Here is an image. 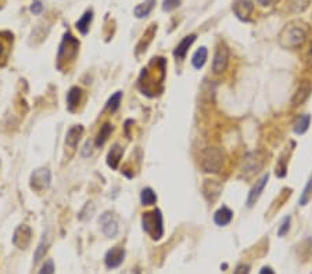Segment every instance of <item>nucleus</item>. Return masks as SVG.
<instances>
[{"label":"nucleus","instance_id":"nucleus-4","mask_svg":"<svg viewBox=\"0 0 312 274\" xmlns=\"http://www.w3.org/2000/svg\"><path fill=\"white\" fill-rule=\"evenodd\" d=\"M78 47L79 42L77 39L74 38L72 35L67 33L64 39H62L61 45H60V50H58V67L61 65L62 61H72L75 57H77V53H78Z\"/></svg>","mask_w":312,"mask_h":274},{"label":"nucleus","instance_id":"nucleus-37","mask_svg":"<svg viewBox=\"0 0 312 274\" xmlns=\"http://www.w3.org/2000/svg\"><path fill=\"white\" fill-rule=\"evenodd\" d=\"M259 274H275V272H273L271 267H262Z\"/></svg>","mask_w":312,"mask_h":274},{"label":"nucleus","instance_id":"nucleus-16","mask_svg":"<svg viewBox=\"0 0 312 274\" xmlns=\"http://www.w3.org/2000/svg\"><path fill=\"white\" fill-rule=\"evenodd\" d=\"M82 133H84V126H81V125L70 128L67 132V137H65V144L75 148L78 145L81 137H82Z\"/></svg>","mask_w":312,"mask_h":274},{"label":"nucleus","instance_id":"nucleus-33","mask_svg":"<svg viewBox=\"0 0 312 274\" xmlns=\"http://www.w3.org/2000/svg\"><path fill=\"white\" fill-rule=\"evenodd\" d=\"M233 274H250V266L249 265H239L236 267Z\"/></svg>","mask_w":312,"mask_h":274},{"label":"nucleus","instance_id":"nucleus-24","mask_svg":"<svg viewBox=\"0 0 312 274\" xmlns=\"http://www.w3.org/2000/svg\"><path fill=\"white\" fill-rule=\"evenodd\" d=\"M113 133V126L110 123H104L102 126L100 132L97 133V137H96V145L97 147H102L107 140H109L110 135Z\"/></svg>","mask_w":312,"mask_h":274},{"label":"nucleus","instance_id":"nucleus-9","mask_svg":"<svg viewBox=\"0 0 312 274\" xmlns=\"http://www.w3.org/2000/svg\"><path fill=\"white\" fill-rule=\"evenodd\" d=\"M125 258V249L122 247H114L111 248L107 253H106V258H104V262H106V266L109 269H117L122 265Z\"/></svg>","mask_w":312,"mask_h":274},{"label":"nucleus","instance_id":"nucleus-25","mask_svg":"<svg viewBox=\"0 0 312 274\" xmlns=\"http://www.w3.org/2000/svg\"><path fill=\"white\" fill-rule=\"evenodd\" d=\"M141 201L143 205H153V204H156V201H157L156 192L151 190L150 187H147V189H143L141 194Z\"/></svg>","mask_w":312,"mask_h":274},{"label":"nucleus","instance_id":"nucleus-11","mask_svg":"<svg viewBox=\"0 0 312 274\" xmlns=\"http://www.w3.org/2000/svg\"><path fill=\"white\" fill-rule=\"evenodd\" d=\"M253 8H254V4L251 0H236V3L233 4L234 14L243 21L249 20V17L253 13Z\"/></svg>","mask_w":312,"mask_h":274},{"label":"nucleus","instance_id":"nucleus-23","mask_svg":"<svg viewBox=\"0 0 312 274\" xmlns=\"http://www.w3.org/2000/svg\"><path fill=\"white\" fill-rule=\"evenodd\" d=\"M310 122H311V116L310 115H303V116L297 118V121L294 122V132H296L297 135H304L305 132L308 130Z\"/></svg>","mask_w":312,"mask_h":274},{"label":"nucleus","instance_id":"nucleus-35","mask_svg":"<svg viewBox=\"0 0 312 274\" xmlns=\"http://www.w3.org/2000/svg\"><path fill=\"white\" fill-rule=\"evenodd\" d=\"M307 65L312 68V42L310 45V49H308V53H307Z\"/></svg>","mask_w":312,"mask_h":274},{"label":"nucleus","instance_id":"nucleus-27","mask_svg":"<svg viewBox=\"0 0 312 274\" xmlns=\"http://www.w3.org/2000/svg\"><path fill=\"white\" fill-rule=\"evenodd\" d=\"M312 197V176L310 177V180L307 183V186H305V189L303 190V194H301V197H300V205H307L308 204V201L311 199Z\"/></svg>","mask_w":312,"mask_h":274},{"label":"nucleus","instance_id":"nucleus-38","mask_svg":"<svg viewBox=\"0 0 312 274\" xmlns=\"http://www.w3.org/2000/svg\"><path fill=\"white\" fill-rule=\"evenodd\" d=\"M7 47V45L4 43L3 39H0V57H3V53H4V49Z\"/></svg>","mask_w":312,"mask_h":274},{"label":"nucleus","instance_id":"nucleus-7","mask_svg":"<svg viewBox=\"0 0 312 274\" xmlns=\"http://www.w3.org/2000/svg\"><path fill=\"white\" fill-rule=\"evenodd\" d=\"M31 228L23 224V226L16 228L14 236H13V244L16 245L17 248H20V249H27L29 247V244H31Z\"/></svg>","mask_w":312,"mask_h":274},{"label":"nucleus","instance_id":"nucleus-17","mask_svg":"<svg viewBox=\"0 0 312 274\" xmlns=\"http://www.w3.org/2000/svg\"><path fill=\"white\" fill-rule=\"evenodd\" d=\"M233 219V212L227 208V206H222L214 215V221L218 226H227Z\"/></svg>","mask_w":312,"mask_h":274},{"label":"nucleus","instance_id":"nucleus-34","mask_svg":"<svg viewBox=\"0 0 312 274\" xmlns=\"http://www.w3.org/2000/svg\"><path fill=\"white\" fill-rule=\"evenodd\" d=\"M92 154V143L90 141H86L85 145H84V150H82V157H89Z\"/></svg>","mask_w":312,"mask_h":274},{"label":"nucleus","instance_id":"nucleus-30","mask_svg":"<svg viewBox=\"0 0 312 274\" xmlns=\"http://www.w3.org/2000/svg\"><path fill=\"white\" fill-rule=\"evenodd\" d=\"M180 6V0H164L163 3V10L164 11H172Z\"/></svg>","mask_w":312,"mask_h":274},{"label":"nucleus","instance_id":"nucleus-5","mask_svg":"<svg viewBox=\"0 0 312 274\" xmlns=\"http://www.w3.org/2000/svg\"><path fill=\"white\" fill-rule=\"evenodd\" d=\"M264 166V158L262 155L258 151L249 152L244 160H243L242 170L243 173H246L247 176L254 175V173H258L261 169Z\"/></svg>","mask_w":312,"mask_h":274},{"label":"nucleus","instance_id":"nucleus-31","mask_svg":"<svg viewBox=\"0 0 312 274\" xmlns=\"http://www.w3.org/2000/svg\"><path fill=\"white\" fill-rule=\"evenodd\" d=\"M289 228H290V218H284L283 221H282L281 227H279V230H278V236L283 237L284 234H287V233H289Z\"/></svg>","mask_w":312,"mask_h":274},{"label":"nucleus","instance_id":"nucleus-22","mask_svg":"<svg viewBox=\"0 0 312 274\" xmlns=\"http://www.w3.org/2000/svg\"><path fill=\"white\" fill-rule=\"evenodd\" d=\"M207 55H208L207 49H205V47H200V49L193 54V57H192V64H193V67H195L196 69L203 68L205 61H207Z\"/></svg>","mask_w":312,"mask_h":274},{"label":"nucleus","instance_id":"nucleus-36","mask_svg":"<svg viewBox=\"0 0 312 274\" xmlns=\"http://www.w3.org/2000/svg\"><path fill=\"white\" fill-rule=\"evenodd\" d=\"M276 1H278V0H258V3H259L261 6H272Z\"/></svg>","mask_w":312,"mask_h":274},{"label":"nucleus","instance_id":"nucleus-13","mask_svg":"<svg viewBox=\"0 0 312 274\" xmlns=\"http://www.w3.org/2000/svg\"><path fill=\"white\" fill-rule=\"evenodd\" d=\"M221 190H222V187H221V184L218 182H215V180H205L204 182L203 194L204 197L207 198L208 201H211V202L215 201L219 197Z\"/></svg>","mask_w":312,"mask_h":274},{"label":"nucleus","instance_id":"nucleus-3","mask_svg":"<svg viewBox=\"0 0 312 274\" xmlns=\"http://www.w3.org/2000/svg\"><path fill=\"white\" fill-rule=\"evenodd\" d=\"M224 164L222 154L215 147L204 148L200 157V165L205 173H218Z\"/></svg>","mask_w":312,"mask_h":274},{"label":"nucleus","instance_id":"nucleus-20","mask_svg":"<svg viewBox=\"0 0 312 274\" xmlns=\"http://www.w3.org/2000/svg\"><path fill=\"white\" fill-rule=\"evenodd\" d=\"M154 6H156V0H146L144 3L136 6L133 13H135V15H136L138 18H143V17H147V15L153 11Z\"/></svg>","mask_w":312,"mask_h":274},{"label":"nucleus","instance_id":"nucleus-1","mask_svg":"<svg viewBox=\"0 0 312 274\" xmlns=\"http://www.w3.org/2000/svg\"><path fill=\"white\" fill-rule=\"evenodd\" d=\"M307 35H308L307 25H304L303 23H297V21L290 23L281 32L279 43L284 49H297V47L303 46L307 39Z\"/></svg>","mask_w":312,"mask_h":274},{"label":"nucleus","instance_id":"nucleus-2","mask_svg":"<svg viewBox=\"0 0 312 274\" xmlns=\"http://www.w3.org/2000/svg\"><path fill=\"white\" fill-rule=\"evenodd\" d=\"M142 227L144 230V233H147L153 240H156V241L160 240L164 234V223H163L161 212L156 209V211H151V212L143 213Z\"/></svg>","mask_w":312,"mask_h":274},{"label":"nucleus","instance_id":"nucleus-21","mask_svg":"<svg viewBox=\"0 0 312 274\" xmlns=\"http://www.w3.org/2000/svg\"><path fill=\"white\" fill-rule=\"evenodd\" d=\"M93 20V11L92 10H87L85 14L82 15V18L77 23V29L82 33V35H86L89 32V27H90V23Z\"/></svg>","mask_w":312,"mask_h":274},{"label":"nucleus","instance_id":"nucleus-8","mask_svg":"<svg viewBox=\"0 0 312 274\" xmlns=\"http://www.w3.org/2000/svg\"><path fill=\"white\" fill-rule=\"evenodd\" d=\"M99 223L102 224L103 233L109 237V238H114V237L117 236L118 223L117 220L114 219L113 213H110V212L103 213L102 216H100V219H99Z\"/></svg>","mask_w":312,"mask_h":274},{"label":"nucleus","instance_id":"nucleus-10","mask_svg":"<svg viewBox=\"0 0 312 274\" xmlns=\"http://www.w3.org/2000/svg\"><path fill=\"white\" fill-rule=\"evenodd\" d=\"M227 64H229V52L227 47L222 46L215 52L214 61H212V71L215 74H222L227 69Z\"/></svg>","mask_w":312,"mask_h":274},{"label":"nucleus","instance_id":"nucleus-29","mask_svg":"<svg viewBox=\"0 0 312 274\" xmlns=\"http://www.w3.org/2000/svg\"><path fill=\"white\" fill-rule=\"evenodd\" d=\"M38 274H55V263H53V260H46Z\"/></svg>","mask_w":312,"mask_h":274},{"label":"nucleus","instance_id":"nucleus-18","mask_svg":"<svg viewBox=\"0 0 312 274\" xmlns=\"http://www.w3.org/2000/svg\"><path fill=\"white\" fill-rule=\"evenodd\" d=\"M81 99H82V90L79 89L78 86L71 87L68 94H67V107H68V110L75 111L78 108L79 103H81Z\"/></svg>","mask_w":312,"mask_h":274},{"label":"nucleus","instance_id":"nucleus-28","mask_svg":"<svg viewBox=\"0 0 312 274\" xmlns=\"http://www.w3.org/2000/svg\"><path fill=\"white\" fill-rule=\"evenodd\" d=\"M47 252V243H45V240H42V243L39 244V247L35 251V263H39L42 259L45 258Z\"/></svg>","mask_w":312,"mask_h":274},{"label":"nucleus","instance_id":"nucleus-15","mask_svg":"<svg viewBox=\"0 0 312 274\" xmlns=\"http://www.w3.org/2000/svg\"><path fill=\"white\" fill-rule=\"evenodd\" d=\"M195 40H196V35H189V36H186V38L182 39L179 45L176 46L175 52H173L175 58H176V60H183V58L186 57V53H187V50H189V47L195 43Z\"/></svg>","mask_w":312,"mask_h":274},{"label":"nucleus","instance_id":"nucleus-19","mask_svg":"<svg viewBox=\"0 0 312 274\" xmlns=\"http://www.w3.org/2000/svg\"><path fill=\"white\" fill-rule=\"evenodd\" d=\"M122 154H124V150L122 147L118 144H114L111 147V150L109 151V155H107V164L111 169H117L119 161L122 158Z\"/></svg>","mask_w":312,"mask_h":274},{"label":"nucleus","instance_id":"nucleus-26","mask_svg":"<svg viewBox=\"0 0 312 274\" xmlns=\"http://www.w3.org/2000/svg\"><path fill=\"white\" fill-rule=\"evenodd\" d=\"M121 100H122V91H117L115 94L111 96V99L107 103V110L110 112H115L117 111L119 108V104H121Z\"/></svg>","mask_w":312,"mask_h":274},{"label":"nucleus","instance_id":"nucleus-14","mask_svg":"<svg viewBox=\"0 0 312 274\" xmlns=\"http://www.w3.org/2000/svg\"><path fill=\"white\" fill-rule=\"evenodd\" d=\"M311 90H312V87L310 83L304 82V83L300 84V87L297 89V91L294 93V97H293V100H291L293 106L298 107V106H301V104H304L305 101H307V99L310 97Z\"/></svg>","mask_w":312,"mask_h":274},{"label":"nucleus","instance_id":"nucleus-32","mask_svg":"<svg viewBox=\"0 0 312 274\" xmlns=\"http://www.w3.org/2000/svg\"><path fill=\"white\" fill-rule=\"evenodd\" d=\"M31 11L33 13V14H40V13L43 11V4H42V1H39V0H35V1L32 3Z\"/></svg>","mask_w":312,"mask_h":274},{"label":"nucleus","instance_id":"nucleus-6","mask_svg":"<svg viewBox=\"0 0 312 274\" xmlns=\"http://www.w3.org/2000/svg\"><path fill=\"white\" fill-rule=\"evenodd\" d=\"M52 182V173L47 167H39L33 170L31 175V186L32 189L36 191H42L47 189Z\"/></svg>","mask_w":312,"mask_h":274},{"label":"nucleus","instance_id":"nucleus-12","mask_svg":"<svg viewBox=\"0 0 312 274\" xmlns=\"http://www.w3.org/2000/svg\"><path fill=\"white\" fill-rule=\"evenodd\" d=\"M268 180H269V175L266 173V175L262 176L258 182H255V184L253 186V189L250 191L249 198H247V206H253L257 202V199L259 198V195H261V192L265 189Z\"/></svg>","mask_w":312,"mask_h":274},{"label":"nucleus","instance_id":"nucleus-39","mask_svg":"<svg viewBox=\"0 0 312 274\" xmlns=\"http://www.w3.org/2000/svg\"><path fill=\"white\" fill-rule=\"evenodd\" d=\"M121 274H141V272L138 270V269H129V270H126L124 273Z\"/></svg>","mask_w":312,"mask_h":274}]
</instances>
